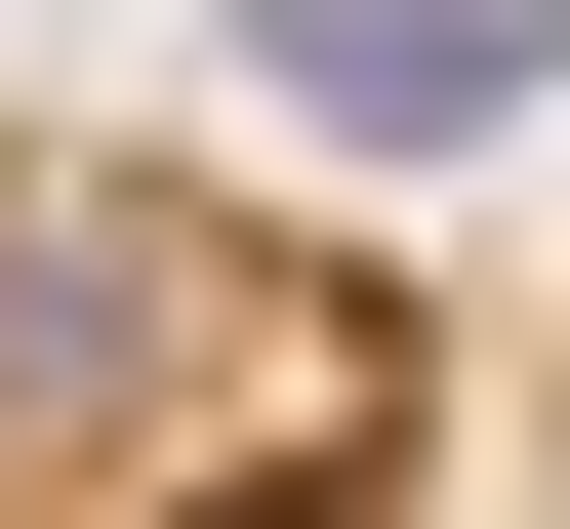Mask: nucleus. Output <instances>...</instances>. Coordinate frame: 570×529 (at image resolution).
Listing matches in <instances>:
<instances>
[{
    "label": "nucleus",
    "mask_w": 570,
    "mask_h": 529,
    "mask_svg": "<svg viewBox=\"0 0 570 529\" xmlns=\"http://www.w3.org/2000/svg\"><path fill=\"white\" fill-rule=\"evenodd\" d=\"M326 408V326H285L245 204L164 164H0V529H82V489H204V448Z\"/></svg>",
    "instance_id": "obj_1"
},
{
    "label": "nucleus",
    "mask_w": 570,
    "mask_h": 529,
    "mask_svg": "<svg viewBox=\"0 0 570 529\" xmlns=\"http://www.w3.org/2000/svg\"><path fill=\"white\" fill-rule=\"evenodd\" d=\"M245 123L285 164H489V123H570V0H245Z\"/></svg>",
    "instance_id": "obj_2"
},
{
    "label": "nucleus",
    "mask_w": 570,
    "mask_h": 529,
    "mask_svg": "<svg viewBox=\"0 0 570 529\" xmlns=\"http://www.w3.org/2000/svg\"><path fill=\"white\" fill-rule=\"evenodd\" d=\"M82 529H407L367 448H204V489H82Z\"/></svg>",
    "instance_id": "obj_3"
}]
</instances>
